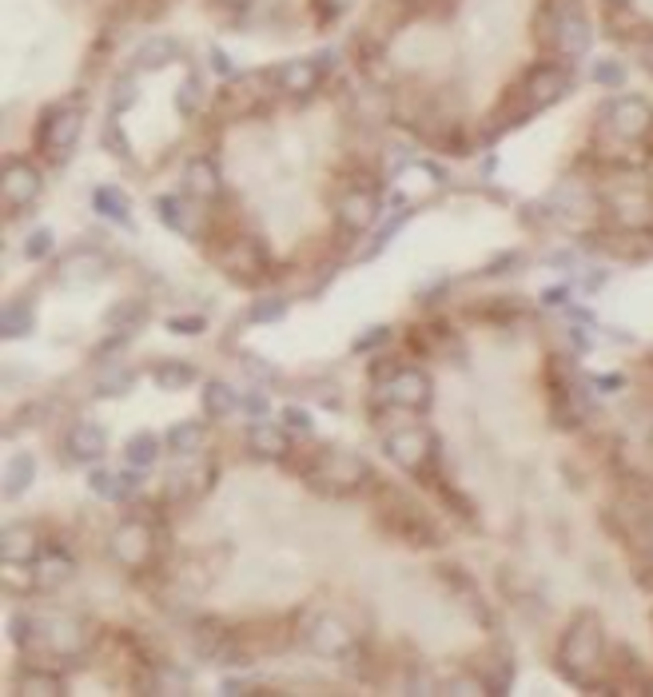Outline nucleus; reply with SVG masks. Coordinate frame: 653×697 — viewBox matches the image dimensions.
Wrapping results in <instances>:
<instances>
[{
    "instance_id": "19",
    "label": "nucleus",
    "mask_w": 653,
    "mask_h": 697,
    "mask_svg": "<svg viewBox=\"0 0 653 697\" xmlns=\"http://www.w3.org/2000/svg\"><path fill=\"white\" fill-rule=\"evenodd\" d=\"M271 76H275V92L295 97V100L311 97V92L323 85V68L315 65V60H283Z\"/></svg>"
},
{
    "instance_id": "13",
    "label": "nucleus",
    "mask_w": 653,
    "mask_h": 697,
    "mask_svg": "<svg viewBox=\"0 0 653 697\" xmlns=\"http://www.w3.org/2000/svg\"><path fill=\"white\" fill-rule=\"evenodd\" d=\"M44 192V180H41V168L33 160H24V156H9L4 168H0V195H4V207L9 212H24V207H33Z\"/></svg>"
},
{
    "instance_id": "4",
    "label": "nucleus",
    "mask_w": 653,
    "mask_h": 697,
    "mask_svg": "<svg viewBox=\"0 0 653 697\" xmlns=\"http://www.w3.org/2000/svg\"><path fill=\"white\" fill-rule=\"evenodd\" d=\"M379 207H383V195H379V180L363 168H347L335 180L331 195V212L335 224L344 227L347 236H359V232H371L379 220Z\"/></svg>"
},
{
    "instance_id": "27",
    "label": "nucleus",
    "mask_w": 653,
    "mask_h": 697,
    "mask_svg": "<svg viewBox=\"0 0 653 697\" xmlns=\"http://www.w3.org/2000/svg\"><path fill=\"white\" fill-rule=\"evenodd\" d=\"M204 491H212V466H180V471H172L168 498L188 503V498H200Z\"/></svg>"
},
{
    "instance_id": "21",
    "label": "nucleus",
    "mask_w": 653,
    "mask_h": 697,
    "mask_svg": "<svg viewBox=\"0 0 653 697\" xmlns=\"http://www.w3.org/2000/svg\"><path fill=\"white\" fill-rule=\"evenodd\" d=\"M68 454H72L76 462H100L108 451V430L100 427V423H88V418H80V423H72V430H68L65 439Z\"/></svg>"
},
{
    "instance_id": "5",
    "label": "nucleus",
    "mask_w": 653,
    "mask_h": 697,
    "mask_svg": "<svg viewBox=\"0 0 653 697\" xmlns=\"http://www.w3.org/2000/svg\"><path fill=\"white\" fill-rule=\"evenodd\" d=\"M601 657H606V633H601L598 614L582 610L558 638V670L582 686L586 674L601 665Z\"/></svg>"
},
{
    "instance_id": "1",
    "label": "nucleus",
    "mask_w": 653,
    "mask_h": 697,
    "mask_svg": "<svg viewBox=\"0 0 653 697\" xmlns=\"http://www.w3.org/2000/svg\"><path fill=\"white\" fill-rule=\"evenodd\" d=\"M570 85H574V76H570V60H542V65H534L522 80H518V88L506 92L503 108H498V124H503L498 132L515 128V124H522V120L538 116L542 108H550L554 100L566 97Z\"/></svg>"
},
{
    "instance_id": "54",
    "label": "nucleus",
    "mask_w": 653,
    "mask_h": 697,
    "mask_svg": "<svg viewBox=\"0 0 653 697\" xmlns=\"http://www.w3.org/2000/svg\"><path fill=\"white\" fill-rule=\"evenodd\" d=\"M407 4H427V0H407Z\"/></svg>"
},
{
    "instance_id": "44",
    "label": "nucleus",
    "mask_w": 653,
    "mask_h": 697,
    "mask_svg": "<svg viewBox=\"0 0 653 697\" xmlns=\"http://www.w3.org/2000/svg\"><path fill=\"white\" fill-rule=\"evenodd\" d=\"M311 4H315V12H319V21H339V16H344L347 9H351L354 0H311Z\"/></svg>"
},
{
    "instance_id": "30",
    "label": "nucleus",
    "mask_w": 653,
    "mask_h": 697,
    "mask_svg": "<svg viewBox=\"0 0 653 697\" xmlns=\"http://www.w3.org/2000/svg\"><path fill=\"white\" fill-rule=\"evenodd\" d=\"M33 479H36V459L29 451H16L9 459V466H4V498H21L29 486H33Z\"/></svg>"
},
{
    "instance_id": "22",
    "label": "nucleus",
    "mask_w": 653,
    "mask_h": 697,
    "mask_svg": "<svg viewBox=\"0 0 653 697\" xmlns=\"http://www.w3.org/2000/svg\"><path fill=\"white\" fill-rule=\"evenodd\" d=\"M44 542L36 535V526L29 522H16V526H4V535H0V558L4 562H29L33 566L36 558H41Z\"/></svg>"
},
{
    "instance_id": "7",
    "label": "nucleus",
    "mask_w": 653,
    "mask_h": 697,
    "mask_svg": "<svg viewBox=\"0 0 653 697\" xmlns=\"http://www.w3.org/2000/svg\"><path fill=\"white\" fill-rule=\"evenodd\" d=\"M108 558L128 574H144L156 562V526L144 515L120 518L108 535Z\"/></svg>"
},
{
    "instance_id": "46",
    "label": "nucleus",
    "mask_w": 653,
    "mask_h": 697,
    "mask_svg": "<svg viewBox=\"0 0 653 697\" xmlns=\"http://www.w3.org/2000/svg\"><path fill=\"white\" fill-rule=\"evenodd\" d=\"M207 327V319L200 315H180V319H168V331L172 335H200Z\"/></svg>"
},
{
    "instance_id": "10",
    "label": "nucleus",
    "mask_w": 653,
    "mask_h": 697,
    "mask_svg": "<svg viewBox=\"0 0 653 697\" xmlns=\"http://www.w3.org/2000/svg\"><path fill=\"white\" fill-rule=\"evenodd\" d=\"M80 128H85V112L76 104H53L36 124V151L44 160L65 164L72 148L80 144Z\"/></svg>"
},
{
    "instance_id": "35",
    "label": "nucleus",
    "mask_w": 653,
    "mask_h": 697,
    "mask_svg": "<svg viewBox=\"0 0 653 697\" xmlns=\"http://www.w3.org/2000/svg\"><path fill=\"white\" fill-rule=\"evenodd\" d=\"M291 312V300L288 295H279V291H268V295H259L251 307H247V319L251 323H279L283 315Z\"/></svg>"
},
{
    "instance_id": "43",
    "label": "nucleus",
    "mask_w": 653,
    "mask_h": 697,
    "mask_svg": "<svg viewBox=\"0 0 653 697\" xmlns=\"http://www.w3.org/2000/svg\"><path fill=\"white\" fill-rule=\"evenodd\" d=\"M386 339H391V331H386V327H371V331H363L359 339H354V355H371L375 347H383Z\"/></svg>"
},
{
    "instance_id": "8",
    "label": "nucleus",
    "mask_w": 653,
    "mask_h": 697,
    "mask_svg": "<svg viewBox=\"0 0 653 697\" xmlns=\"http://www.w3.org/2000/svg\"><path fill=\"white\" fill-rule=\"evenodd\" d=\"M383 442H386V459L407 474H423L427 466H439V459H442L439 435L427 427H418V423H398L395 430H386Z\"/></svg>"
},
{
    "instance_id": "36",
    "label": "nucleus",
    "mask_w": 653,
    "mask_h": 697,
    "mask_svg": "<svg viewBox=\"0 0 653 697\" xmlns=\"http://www.w3.org/2000/svg\"><path fill=\"white\" fill-rule=\"evenodd\" d=\"M204 88H200V76H188L180 85V92H176V108H180V116H195L200 108H204Z\"/></svg>"
},
{
    "instance_id": "17",
    "label": "nucleus",
    "mask_w": 653,
    "mask_h": 697,
    "mask_svg": "<svg viewBox=\"0 0 653 697\" xmlns=\"http://www.w3.org/2000/svg\"><path fill=\"white\" fill-rule=\"evenodd\" d=\"M247 451L263 462H283L291 454L288 427H283V423H268V418L251 423V430H247Z\"/></svg>"
},
{
    "instance_id": "2",
    "label": "nucleus",
    "mask_w": 653,
    "mask_h": 697,
    "mask_svg": "<svg viewBox=\"0 0 653 697\" xmlns=\"http://www.w3.org/2000/svg\"><path fill=\"white\" fill-rule=\"evenodd\" d=\"M300 479L311 491L327 494V498H347V494L363 491L375 474L367 466V459H359L347 447H335V442H323V447H311L300 462Z\"/></svg>"
},
{
    "instance_id": "50",
    "label": "nucleus",
    "mask_w": 653,
    "mask_h": 697,
    "mask_svg": "<svg viewBox=\"0 0 653 697\" xmlns=\"http://www.w3.org/2000/svg\"><path fill=\"white\" fill-rule=\"evenodd\" d=\"M207 56H212V68H215L219 76H232V72H236V65H232V56H227L224 48H212Z\"/></svg>"
},
{
    "instance_id": "52",
    "label": "nucleus",
    "mask_w": 653,
    "mask_h": 697,
    "mask_svg": "<svg viewBox=\"0 0 653 697\" xmlns=\"http://www.w3.org/2000/svg\"><path fill=\"white\" fill-rule=\"evenodd\" d=\"M570 300V283H558L554 291H547V303H566Z\"/></svg>"
},
{
    "instance_id": "18",
    "label": "nucleus",
    "mask_w": 653,
    "mask_h": 697,
    "mask_svg": "<svg viewBox=\"0 0 653 697\" xmlns=\"http://www.w3.org/2000/svg\"><path fill=\"white\" fill-rule=\"evenodd\" d=\"M139 483H144V471H136V466H128V471H104V466H97V471L88 474V491L97 494V498H104V503H128L132 494L139 491Z\"/></svg>"
},
{
    "instance_id": "38",
    "label": "nucleus",
    "mask_w": 653,
    "mask_h": 697,
    "mask_svg": "<svg viewBox=\"0 0 653 697\" xmlns=\"http://www.w3.org/2000/svg\"><path fill=\"white\" fill-rule=\"evenodd\" d=\"M104 148L116 156V160H132V144L120 128V116H108V128H104Z\"/></svg>"
},
{
    "instance_id": "15",
    "label": "nucleus",
    "mask_w": 653,
    "mask_h": 697,
    "mask_svg": "<svg viewBox=\"0 0 653 697\" xmlns=\"http://www.w3.org/2000/svg\"><path fill=\"white\" fill-rule=\"evenodd\" d=\"M303 642H307V650L315 657H327V662H344V657L354 654V633L347 630L335 614H323V618H315V622L307 626V633H303Z\"/></svg>"
},
{
    "instance_id": "51",
    "label": "nucleus",
    "mask_w": 653,
    "mask_h": 697,
    "mask_svg": "<svg viewBox=\"0 0 653 697\" xmlns=\"http://www.w3.org/2000/svg\"><path fill=\"white\" fill-rule=\"evenodd\" d=\"M594 386H598V391H606V395H610V391H621V386H626V375H598L594 379Z\"/></svg>"
},
{
    "instance_id": "40",
    "label": "nucleus",
    "mask_w": 653,
    "mask_h": 697,
    "mask_svg": "<svg viewBox=\"0 0 653 697\" xmlns=\"http://www.w3.org/2000/svg\"><path fill=\"white\" fill-rule=\"evenodd\" d=\"M283 427H288V435H300V439H311V430H315V423H311V415L303 407H283Z\"/></svg>"
},
{
    "instance_id": "39",
    "label": "nucleus",
    "mask_w": 653,
    "mask_h": 697,
    "mask_svg": "<svg viewBox=\"0 0 653 697\" xmlns=\"http://www.w3.org/2000/svg\"><path fill=\"white\" fill-rule=\"evenodd\" d=\"M132 371H108L104 379H100V386H97V398H112V395H128L132 391Z\"/></svg>"
},
{
    "instance_id": "11",
    "label": "nucleus",
    "mask_w": 653,
    "mask_h": 697,
    "mask_svg": "<svg viewBox=\"0 0 653 697\" xmlns=\"http://www.w3.org/2000/svg\"><path fill=\"white\" fill-rule=\"evenodd\" d=\"M601 128L610 132L618 144H638L653 136V108L642 97H613L601 108Z\"/></svg>"
},
{
    "instance_id": "29",
    "label": "nucleus",
    "mask_w": 653,
    "mask_h": 697,
    "mask_svg": "<svg viewBox=\"0 0 653 697\" xmlns=\"http://www.w3.org/2000/svg\"><path fill=\"white\" fill-rule=\"evenodd\" d=\"M180 56V44L172 36H148V41L136 48V68H148V72H160Z\"/></svg>"
},
{
    "instance_id": "28",
    "label": "nucleus",
    "mask_w": 653,
    "mask_h": 697,
    "mask_svg": "<svg viewBox=\"0 0 653 697\" xmlns=\"http://www.w3.org/2000/svg\"><path fill=\"white\" fill-rule=\"evenodd\" d=\"M200 403H204L207 418H232L239 411V395L232 391V383H227V379H207Z\"/></svg>"
},
{
    "instance_id": "3",
    "label": "nucleus",
    "mask_w": 653,
    "mask_h": 697,
    "mask_svg": "<svg viewBox=\"0 0 653 697\" xmlns=\"http://www.w3.org/2000/svg\"><path fill=\"white\" fill-rule=\"evenodd\" d=\"M534 36L558 60H578V56L589 53V44H594V29H589L578 0H550L547 9L538 12Z\"/></svg>"
},
{
    "instance_id": "49",
    "label": "nucleus",
    "mask_w": 653,
    "mask_h": 697,
    "mask_svg": "<svg viewBox=\"0 0 653 697\" xmlns=\"http://www.w3.org/2000/svg\"><path fill=\"white\" fill-rule=\"evenodd\" d=\"M219 689H224V694H232V697H236V694H256V682H247V677H227V682H224V686H219Z\"/></svg>"
},
{
    "instance_id": "53",
    "label": "nucleus",
    "mask_w": 653,
    "mask_h": 697,
    "mask_svg": "<svg viewBox=\"0 0 653 697\" xmlns=\"http://www.w3.org/2000/svg\"><path fill=\"white\" fill-rule=\"evenodd\" d=\"M645 68H650V72H653V44H650V48H645Z\"/></svg>"
},
{
    "instance_id": "25",
    "label": "nucleus",
    "mask_w": 653,
    "mask_h": 697,
    "mask_svg": "<svg viewBox=\"0 0 653 697\" xmlns=\"http://www.w3.org/2000/svg\"><path fill=\"white\" fill-rule=\"evenodd\" d=\"M164 442H168V451L180 454V459H195V454L207 447V423H200V418H183V423H172V427H168V435H164Z\"/></svg>"
},
{
    "instance_id": "42",
    "label": "nucleus",
    "mask_w": 653,
    "mask_h": 697,
    "mask_svg": "<svg viewBox=\"0 0 653 697\" xmlns=\"http://www.w3.org/2000/svg\"><path fill=\"white\" fill-rule=\"evenodd\" d=\"M53 251V232L48 227H41V232H33V236L24 239V256L29 259H44Z\"/></svg>"
},
{
    "instance_id": "47",
    "label": "nucleus",
    "mask_w": 653,
    "mask_h": 697,
    "mask_svg": "<svg viewBox=\"0 0 653 697\" xmlns=\"http://www.w3.org/2000/svg\"><path fill=\"white\" fill-rule=\"evenodd\" d=\"M132 100H136V85H132V80H120V85H116V100H112V108H108V116H120V112H124Z\"/></svg>"
},
{
    "instance_id": "24",
    "label": "nucleus",
    "mask_w": 653,
    "mask_h": 697,
    "mask_svg": "<svg viewBox=\"0 0 653 697\" xmlns=\"http://www.w3.org/2000/svg\"><path fill=\"white\" fill-rule=\"evenodd\" d=\"M33 570H36L41 591H56V586H65V582L76 574V558L68 554L65 547H44L41 558L33 562Z\"/></svg>"
},
{
    "instance_id": "12",
    "label": "nucleus",
    "mask_w": 653,
    "mask_h": 697,
    "mask_svg": "<svg viewBox=\"0 0 653 697\" xmlns=\"http://www.w3.org/2000/svg\"><path fill=\"white\" fill-rule=\"evenodd\" d=\"M215 263L224 268L227 279H244V283H251V279H259L268 271V247L259 244L256 236L232 232L227 244L215 247Z\"/></svg>"
},
{
    "instance_id": "55",
    "label": "nucleus",
    "mask_w": 653,
    "mask_h": 697,
    "mask_svg": "<svg viewBox=\"0 0 653 697\" xmlns=\"http://www.w3.org/2000/svg\"><path fill=\"white\" fill-rule=\"evenodd\" d=\"M613 4H618V0H613Z\"/></svg>"
},
{
    "instance_id": "32",
    "label": "nucleus",
    "mask_w": 653,
    "mask_h": 697,
    "mask_svg": "<svg viewBox=\"0 0 653 697\" xmlns=\"http://www.w3.org/2000/svg\"><path fill=\"white\" fill-rule=\"evenodd\" d=\"M92 207H97L104 220H112V224L132 227V207L120 188H97V192H92Z\"/></svg>"
},
{
    "instance_id": "23",
    "label": "nucleus",
    "mask_w": 653,
    "mask_h": 697,
    "mask_svg": "<svg viewBox=\"0 0 653 697\" xmlns=\"http://www.w3.org/2000/svg\"><path fill=\"white\" fill-rule=\"evenodd\" d=\"M156 207H160L164 224L172 227V232H180V236L195 239L200 232H195V224H200V200H192V195H160L156 200Z\"/></svg>"
},
{
    "instance_id": "6",
    "label": "nucleus",
    "mask_w": 653,
    "mask_h": 697,
    "mask_svg": "<svg viewBox=\"0 0 653 697\" xmlns=\"http://www.w3.org/2000/svg\"><path fill=\"white\" fill-rule=\"evenodd\" d=\"M375 510H379V522H383L398 542H407V547L427 550V547H439L442 542V530L435 526V518H430L418 503H410L407 494H398L395 486H379Z\"/></svg>"
},
{
    "instance_id": "20",
    "label": "nucleus",
    "mask_w": 653,
    "mask_h": 697,
    "mask_svg": "<svg viewBox=\"0 0 653 697\" xmlns=\"http://www.w3.org/2000/svg\"><path fill=\"white\" fill-rule=\"evenodd\" d=\"M12 689L21 697H60L68 694L65 677L56 674V670H48L44 662H24L21 674H16V682H12Z\"/></svg>"
},
{
    "instance_id": "14",
    "label": "nucleus",
    "mask_w": 653,
    "mask_h": 697,
    "mask_svg": "<svg viewBox=\"0 0 653 697\" xmlns=\"http://www.w3.org/2000/svg\"><path fill=\"white\" fill-rule=\"evenodd\" d=\"M271 88H275V76L271 72L239 76L236 85H227L224 92H219L215 104H219V112H227V116H251L259 108H268Z\"/></svg>"
},
{
    "instance_id": "41",
    "label": "nucleus",
    "mask_w": 653,
    "mask_h": 697,
    "mask_svg": "<svg viewBox=\"0 0 653 697\" xmlns=\"http://www.w3.org/2000/svg\"><path fill=\"white\" fill-rule=\"evenodd\" d=\"M594 80L606 88H621L626 85V65H618V60H601V65L594 68Z\"/></svg>"
},
{
    "instance_id": "37",
    "label": "nucleus",
    "mask_w": 653,
    "mask_h": 697,
    "mask_svg": "<svg viewBox=\"0 0 653 697\" xmlns=\"http://www.w3.org/2000/svg\"><path fill=\"white\" fill-rule=\"evenodd\" d=\"M104 268H108L104 256H92V251H76V256L65 263V276L80 271V279H97V276H104Z\"/></svg>"
},
{
    "instance_id": "31",
    "label": "nucleus",
    "mask_w": 653,
    "mask_h": 697,
    "mask_svg": "<svg viewBox=\"0 0 653 697\" xmlns=\"http://www.w3.org/2000/svg\"><path fill=\"white\" fill-rule=\"evenodd\" d=\"M156 459H160V439H156L151 430H139V435H132L128 447H124V462H128V466H136V471H151V466H156Z\"/></svg>"
},
{
    "instance_id": "48",
    "label": "nucleus",
    "mask_w": 653,
    "mask_h": 697,
    "mask_svg": "<svg viewBox=\"0 0 653 697\" xmlns=\"http://www.w3.org/2000/svg\"><path fill=\"white\" fill-rule=\"evenodd\" d=\"M447 694H486V682L482 677H454V682H447Z\"/></svg>"
},
{
    "instance_id": "9",
    "label": "nucleus",
    "mask_w": 653,
    "mask_h": 697,
    "mask_svg": "<svg viewBox=\"0 0 653 697\" xmlns=\"http://www.w3.org/2000/svg\"><path fill=\"white\" fill-rule=\"evenodd\" d=\"M435 403V383L423 367H395V375L375 386V411H407L423 415Z\"/></svg>"
},
{
    "instance_id": "16",
    "label": "nucleus",
    "mask_w": 653,
    "mask_h": 697,
    "mask_svg": "<svg viewBox=\"0 0 653 697\" xmlns=\"http://www.w3.org/2000/svg\"><path fill=\"white\" fill-rule=\"evenodd\" d=\"M180 192L200 200V204H212L224 195V176L215 168L212 156H192V160L183 164V176H180Z\"/></svg>"
},
{
    "instance_id": "26",
    "label": "nucleus",
    "mask_w": 653,
    "mask_h": 697,
    "mask_svg": "<svg viewBox=\"0 0 653 697\" xmlns=\"http://www.w3.org/2000/svg\"><path fill=\"white\" fill-rule=\"evenodd\" d=\"M104 323H108V331L116 335V339H124L128 344L132 335L148 323V303L144 300H120V303H112L108 307V315H104Z\"/></svg>"
},
{
    "instance_id": "34",
    "label": "nucleus",
    "mask_w": 653,
    "mask_h": 697,
    "mask_svg": "<svg viewBox=\"0 0 653 697\" xmlns=\"http://www.w3.org/2000/svg\"><path fill=\"white\" fill-rule=\"evenodd\" d=\"M151 379H156L160 391H183L188 383H195V367L176 363V359H164V363L151 367Z\"/></svg>"
},
{
    "instance_id": "33",
    "label": "nucleus",
    "mask_w": 653,
    "mask_h": 697,
    "mask_svg": "<svg viewBox=\"0 0 653 697\" xmlns=\"http://www.w3.org/2000/svg\"><path fill=\"white\" fill-rule=\"evenodd\" d=\"M33 327H36V319H33V307L29 303H9L4 307V319H0V335L4 339H29L33 335Z\"/></svg>"
},
{
    "instance_id": "45",
    "label": "nucleus",
    "mask_w": 653,
    "mask_h": 697,
    "mask_svg": "<svg viewBox=\"0 0 653 697\" xmlns=\"http://www.w3.org/2000/svg\"><path fill=\"white\" fill-rule=\"evenodd\" d=\"M239 411H247V418H251V423H259L263 415H271L268 398L259 395V391H251V395H239Z\"/></svg>"
}]
</instances>
